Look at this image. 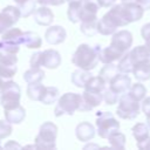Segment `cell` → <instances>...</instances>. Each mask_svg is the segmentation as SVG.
<instances>
[{
  "mask_svg": "<svg viewBox=\"0 0 150 150\" xmlns=\"http://www.w3.org/2000/svg\"><path fill=\"white\" fill-rule=\"evenodd\" d=\"M143 13L144 9L136 1H130L112 6L111 9H109V12L104 15L116 27H124L131 22L141 20Z\"/></svg>",
  "mask_w": 150,
  "mask_h": 150,
  "instance_id": "1",
  "label": "cell"
},
{
  "mask_svg": "<svg viewBox=\"0 0 150 150\" xmlns=\"http://www.w3.org/2000/svg\"><path fill=\"white\" fill-rule=\"evenodd\" d=\"M100 50L101 46L96 45L95 47H90L87 43H82L77 47L75 53L73 54L71 62L84 70L94 69L100 61Z\"/></svg>",
  "mask_w": 150,
  "mask_h": 150,
  "instance_id": "2",
  "label": "cell"
},
{
  "mask_svg": "<svg viewBox=\"0 0 150 150\" xmlns=\"http://www.w3.org/2000/svg\"><path fill=\"white\" fill-rule=\"evenodd\" d=\"M30 67L40 68L46 67L48 69H55L61 64V55L55 49H47L43 52H36L30 57Z\"/></svg>",
  "mask_w": 150,
  "mask_h": 150,
  "instance_id": "3",
  "label": "cell"
},
{
  "mask_svg": "<svg viewBox=\"0 0 150 150\" xmlns=\"http://www.w3.org/2000/svg\"><path fill=\"white\" fill-rule=\"evenodd\" d=\"M82 95L76 93H66L59 97L56 107L54 109V115L60 117L62 115H73L76 110L80 109Z\"/></svg>",
  "mask_w": 150,
  "mask_h": 150,
  "instance_id": "4",
  "label": "cell"
},
{
  "mask_svg": "<svg viewBox=\"0 0 150 150\" xmlns=\"http://www.w3.org/2000/svg\"><path fill=\"white\" fill-rule=\"evenodd\" d=\"M96 128V131L101 138H108L111 134L120 130V122L110 111H97Z\"/></svg>",
  "mask_w": 150,
  "mask_h": 150,
  "instance_id": "5",
  "label": "cell"
},
{
  "mask_svg": "<svg viewBox=\"0 0 150 150\" xmlns=\"http://www.w3.org/2000/svg\"><path fill=\"white\" fill-rule=\"evenodd\" d=\"M57 127L53 122H45L35 137V144L41 149H54L56 146Z\"/></svg>",
  "mask_w": 150,
  "mask_h": 150,
  "instance_id": "6",
  "label": "cell"
},
{
  "mask_svg": "<svg viewBox=\"0 0 150 150\" xmlns=\"http://www.w3.org/2000/svg\"><path fill=\"white\" fill-rule=\"evenodd\" d=\"M0 103L4 109H13L20 105V97H21V89L18 83L9 80L1 89Z\"/></svg>",
  "mask_w": 150,
  "mask_h": 150,
  "instance_id": "7",
  "label": "cell"
},
{
  "mask_svg": "<svg viewBox=\"0 0 150 150\" xmlns=\"http://www.w3.org/2000/svg\"><path fill=\"white\" fill-rule=\"evenodd\" d=\"M139 101L135 100L129 93H124L118 100L116 114L123 120H135L139 114Z\"/></svg>",
  "mask_w": 150,
  "mask_h": 150,
  "instance_id": "8",
  "label": "cell"
},
{
  "mask_svg": "<svg viewBox=\"0 0 150 150\" xmlns=\"http://www.w3.org/2000/svg\"><path fill=\"white\" fill-rule=\"evenodd\" d=\"M21 45H23V32L19 28H9L1 36L0 50L18 54Z\"/></svg>",
  "mask_w": 150,
  "mask_h": 150,
  "instance_id": "9",
  "label": "cell"
},
{
  "mask_svg": "<svg viewBox=\"0 0 150 150\" xmlns=\"http://www.w3.org/2000/svg\"><path fill=\"white\" fill-rule=\"evenodd\" d=\"M21 18V13L19 7L15 6H7L0 12V34H4L7 29L12 28L19 19Z\"/></svg>",
  "mask_w": 150,
  "mask_h": 150,
  "instance_id": "10",
  "label": "cell"
},
{
  "mask_svg": "<svg viewBox=\"0 0 150 150\" xmlns=\"http://www.w3.org/2000/svg\"><path fill=\"white\" fill-rule=\"evenodd\" d=\"M103 101V93H97V91H90L86 90L82 93V98H81V105L80 109L81 111H90L95 107H98Z\"/></svg>",
  "mask_w": 150,
  "mask_h": 150,
  "instance_id": "11",
  "label": "cell"
},
{
  "mask_svg": "<svg viewBox=\"0 0 150 150\" xmlns=\"http://www.w3.org/2000/svg\"><path fill=\"white\" fill-rule=\"evenodd\" d=\"M110 45H112L114 47L118 48L121 52L127 53L128 49H129V48L131 47V45H132V34H131L129 30L115 32V33L112 34Z\"/></svg>",
  "mask_w": 150,
  "mask_h": 150,
  "instance_id": "12",
  "label": "cell"
},
{
  "mask_svg": "<svg viewBox=\"0 0 150 150\" xmlns=\"http://www.w3.org/2000/svg\"><path fill=\"white\" fill-rule=\"evenodd\" d=\"M101 5L98 0H83L82 7H81V22L87 21H94L97 20V12L100 9Z\"/></svg>",
  "mask_w": 150,
  "mask_h": 150,
  "instance_id": "13",
  "label": "cell"
},
{
  "mask_svg": "<svg viewBox=\"0 0 150 150\" xmlns=\"http://www.w3.org/2000/svg\"><path fill=\"white\" fill-rule=\"evenodd\" d=\"M45 38H46L47 43L59 45L66 40L67 33L62 26H50L49 28H47V30L45 33Z\"/></svg>",
  "mask_w": 150,
  "mask_h": 150,
  "instance_id": "14",
  "label": "cell"
},
{
  "mask_svg": "<svg viewBox=\"0 0 150 150\" xmlns=\"http://www.w3.org/2000/svg\"><path fill=\"white\" fill-rule=\"evenodd\" d=\"M110 89H112L117 94H124L129 91L131 87V79L125 73H120L110 83Z\"/></svg>",
  "mask_w": 150,
  "mask_h": 150,
  "instance_id": "15",
  "label": "cell"
},
{
  "mask_svg": "<svg viewBox=\"0 0 150 150\" xmlns=\"http://www.w3.org/2000/svg\"><path fill=\"white\" fill-rule=\"evenodd\" d=\"M95 134H96V130L94 125L89 122H81L75 128V135L77 139L81 142H89L90 139L94 138Z\"/></svg>",
  "mask_w": 150,
  "mask_h": 150,
  "instance_id": "16",
  "label": "cell"
},
{
  "mask_svg": "<svg viewBox=\"0 0 150 150\" xmlns=\"http://www.w3.org/2000/svg\"><path fill=\"white\" fill-rule=\"evenodd\" d=\"M124 54L125 53L121 52L118 48H116L112 45H110V46H108V47H105L103 49L101 48V50H100V61L102 63H104V64L105 63H111L114 61L120 60Z\"/></svg>",
  "mask_w": 150,
  "mask_h": 150,
  "instance_id": "17",
  "label": "cell"
},
{
  "mask_svg": "<svg viewBox=\"0 0 150 150\" xmlns=\"http://www.w3.org/2000/svg\"><path fill=\"white\" fill-rule=\"evenodd\" d=\"M54 20L53 12L47 6H41L34 12V21L40 26H49Z\"/></svg>",
  "mask_w": 150,
  "mask_h": 150,
  "instance_id": "18",
  "label": "cell"
},
{
  "mask_svg": "<svg viewBox=\"0 0 150 150\" xmlns=\"http://www.w3.org/2000/svg\"><path fill=\"white\" fill-rule=\"evenodd\" d=\"M132 74L138 81H148L150 80V60L139 61L134 64Z\"/></svg>",
  "mask_w": 150,
  "mask_h": 150,
  "instance_id": "19",
  "label": "cell"
},
{
  "mask_svg": "<svg viewBox=\"0 0 150 150\" xmlns=\"http://www.w3.org/2000/svg\"><path fill=\"white\" fill-rule=\"evenodd\" d=\"M25 117H26V110L21 105L15 107L13 109H6L5 110V118L9 123L19 124L25 120Z\"/></svg>",
  "mask_w": 150,
  "mask_h": 150,
  "instance_id": "20",
  "label": "cell"
},
{
  "mask_svg": "<svg viewBox=\"0 0 150 150\" xmlns=\"http://www.w3.org/2000/svg\"><path fill=\"white\" fill-rule=\"evenodd\" d=\"M130 59L132 64L139 62V61H144V60H150V50L146 48V46H137L135 48H132L129 52Z\"/></svg>",
  "mask_w": 150,
  "mask_h": 150,
  "instance_id": "21",
  "label": "cell"
},
{
  "mask_svg": "<svg viewBox=\"0 0 150 150\" xmlns=\"http://www.w3.org/2000/svg\"><path fill=\"white\" fill-rule=\"evenodd\" d=\"M91 76L93 75L89 73V70H84V69L79 68L77 70H75L71 74V82H73V84H75L79 88H84L88 80Z\"/></svg>",
  "mask_w": 150,
  "mask_h": 150,
  "instance_id": "22",
  "label": "cell"
},
{
  "mask_svg": "<svg viewBox=\"0 0 150 150\" xmlns=\"http://www.w3.org/2000/svg\"><path fill=\"white\" fill-rule=\"evenodd\" d=\"M131 131H132V136L137 141V143L143 142L144 139H146L150 136V127L148 125V123L146 124L142 123V122L141 123H136L132 127Z\"/></svg>",
  "mask_w": 150,
  "mask_h": 150,
  "instance_id": "23",
  "label": "cell"
},
{
  "mask_svg": "<svg viewBox=\"0 0 150 150\" xmlns=\"http://www.w3.org/2000/svg\"><path fill=\"white\" fill-rule=\"evenodd\" d=\"M120 69H118V66L114 64L112 62L111 63H105V66L100 70V76L107 82V83H110L118 74H120Z\"/></svg>",
  "mask_w": 150,
  "mask_h": 150,
  "instance_id": "24",
  "label": "cell"
},
{
  "mask_svg": "<svg viewBox=\"0 0 150 150\" xmlns=\"http://www.w3.org/2000/svg\"><path fill=\"white\" fill-rule=\"evenodd\" d=\"M45 77V71L41 68H34L32 67L23 74V80L27 82V84L30 83H39L43 80Z\"/></svg>",
  "mask_w": 150,
  "mask_h": 150,
  "instance_id": "25",
  "label": "cell"
},
{
  "mask_svg": "<svg viewBox=\"0 0 150 150\" xmlns=\"http://www.w3.org/2000/svg\"><path fill=\"white\" fill-rule=\"evenodd\" d=\"M116 29L117 27L105 15H103L97 22V30L102 35H112L116 32Z\"/></svg>",
  "mask_w": 150,
  "mask_h": 150,
  "instance_id": "26",
  "label": "cell"
},
{
  "mask_svg": "<svg viewBox=\"0 0 150 150\" xmlns=\"http://www.w3.org/2000/svg\"><path fill=\"white\" fill-rule=\"evenodd\" d=\"M45 89L46 87L43 84H41V82L39 83H30L27 86V96L33 100V101H41L42 98V95L45 93Z\"/></svg>",
  "mask_w": 150,
  "mask_h": 150,
  "instance_id": "27",
  "label": "cell"
},
{
  "mask_svg": "<svg viewBox=\"0 0 150 150\" xmlns=\"http://www.w3.org/2000/svg\"><path fill=\"white\" fill-rule=\"evenodd\" d=\"M105 83H107V82H105L100 75H98V76H91V77L88 80V82H87L84 89H86V90H90V91L103 93L104 89H105Z\"/></svg>",
  "mask_w": 150,
  "mask_h": 150,
  "instance_id": "28",
  "label": "cell"
},
{
  "mask_svg": "<svg viewBox=\"0 0 150 150\" xmlns=\"http://www.w3.org/2000/svg\"><path fill=\"white\" fill-rule=\"evenodd\" d=\"M23 45L27 48L35 49V48H40L41 47L42 40L34 32H23Z\"/></svg>",
  "mask_w": 150,
  "mask_h": 150,
  "instance_id": "29",
  "label": "cell"
},
{
  "mask_svg": "<svg viewBox=\"0 0 150 150\" xmlns=\"http://www.w3.org/2000/svg\"><path fill=\"white\" fill-rule=\"evenodd\" d=\"M108 141H109L110 146L114 149L123 150L125 148V136H124V134H122L120 131H115L114 134H111L108 137Z\"/></svg>",
  "mask_w": 150,
  "mask_h": 150,
  "instance_id": "30",
  "label": "cell"
},
{
  "mask_svg": "<svg viewBox=\"0 0 150 150\" xmlns=\"http://www.w3.org/2000/svg\"><path fill=\"white\" fill-rule=\"evenodd\" d=\"M59 100V89L55 87H46L41 102L43 104H53Z\"/></svg>",
  "mask_w": 150,
  "mask_h": 150,
  "instance_id": "31",
  "label": "cell"
},
{
  "mask_svg": "<svg viewBox=\"0 0 150 150\" xmlns=\"http://www.w3.org/2000/svg\"><path fill=\"white\" fill-rule=\"evenodd\" d=\"M81 7L82 4H68V11H67V16L70 22L76 23L81 21Z\"/></svg>",
  "mask_w": 150,
  "mask_h": 150,
  "instance_id": "32",
  "label": "cell"
},
{
  "mask_svg": "<svg viewBox=\"0 0 150 150\" xmlns=\"http://www.w3.org/2000/svg\"><path fill=\"white\" fill-rule=\"evenodd\" d=\"M129 94H130L135 100H137V101H143V100L145 98L146 88H145L142 83L137 82V83H135V84H131V87H130V89H129Z\"/></svg>",
  "mask_w": 150,
  "mask_h": 150,
  "instance_id": "33",
  "label": "cell"
},
{
  "mask_svg": "<svg viewBox=\"0 0 150 150\" xmlns=\"http://www.w3.org/2000/svg\"><path fill=\"white\" fill-rule=\"evenodd\" d=\"M20 13H21V18H27L30 14H34L35 9H36V1L35 0H27L22 4L18 5Z\"/></svg>",
  "mask_w": 150,
  "mask_h": 150,
  "instance_id": "34",
  "label": "cell"
},
{
  "mask_svg": "<svg viewBox=\"0 0 150 150\" xmlns=\"http://www.w3.org/2000/svg\"><path fill=\"white\" fill-rule=\"evenodd\" d=\"M117 66H118V69H120L121 73H125V74L132 73L134 64H132V62H131V59H130V55H129L128 52L120 59V62H118Z\"/></svg>",
  "mask_w": 150,
  "mask_h": 150,
  "instance_id": "35",
  "label": "cell"
},
{
  "mask_svg": "<svg viewBox=\"0 0 150 150\" xmlns=\"http://www.w3.org/2000/svg\"><path fill=\"white\" fill-rule=\"evenodd\" d=\"M16 70H18L16 64H0V76L6 81L12 80Z\"/></svg>",
  "mask_w": 150,
  "mask_h": 150,
  "instance_id": "36",
  "label": "cell"
},
{
  "mask_svg": "<svg viewBox=\"0 0 150 150\" xmlns=\"http://www.w3.org/2000/svg\"><path fill=\"white\" fill-rule=\"evenodd\" d=\"M97 22L98 20H94V21H87V22H81V32L87 35V36H93L96 33H98L97 30Z\"/></svg>",
  "mask_w": 150,
  "mask_h": 150,
  "instance_id": "37",
  "label": "cell"
},
{
  "mask_svg": "<svg viewBox=\"0 0 150 150\" xmlns=\"http://www.w3.org/2000/svg\"><path fill=\"white\" fill-rule=\"evenodd\" d=\"M18 56L14 53L0 50V64H16Z\"/></svg>",
  "mask_w": 150,
  "mask_h": 150,
  "instance_id": "38",
  "label": "cell"
},
{
  "mask_svg": "<svg viewBox=\"0 0 150 150\" xmlns=\"http://www.w3.org/2000/svg\"><path fill=\"white\" fill-rule=\"evenodd\" d=\"M118 95L120 94H117V93H115L112 89H104V91H103V101L107 103V104H109V105H112V104H115V103H117V101L120 100V97H118Z\"/></svg>",
  "mask_w": 150,
  "mask_h": 150,
  "instance_id": "39",
  "label": "cell"
},
{
  "mask_svg": "<svg viewBox=\"0 0 150 150\" xmlns=\"http://www.w3.org/2000/svg\"><path fill=\"white\" fill-rule=\"evenodd\" d=\"M11 124L12 123H9L7 120L6 121L0 120V139L6 138V137H8L12 134L13 129H12V125Z\"/></svg>",
  "mask_w": 150,
  "mask_h": 150,
  "instance_id": "40",
  "label": "cell"
},
{
  "mask_svg": "<svg viewBox=\"0 0 150 150\" xmlns=\"http://www.w3.org/2000/svg\"><path fill=\"white\" fill-rule=\"evenodd\" d=\"M141 35H142L143 40L145 41L146 48L150 50V22L143 25V27L141 28Z\"/></svg>",
  "mask_w": 150,
  "mask_h": 150,
  "instance_id": "41",
  "label": "cell"
},
{
  "mask_svg": "<svg viewBox=\"0 0 150 150\" xmlns=\"http://www.w3.org/2000/svg\"><path fill=\"white\" fill-rule=\"evenodd\" d=\"M36 1L40 5H43V6H48V5H50V6H60L66 0H36Z\"/></svg>",
  "mask_w": 150,
  "mask_h": 150,
  "instance_id": "42",
  "label": "cell"
},
{
  "mask_svg": "<svg viewBox=\"0 0 150 150\" xmlns=\"http://www.w3.org/2000/svg\"><path fill=\"white\" fill-rule=\"evenodd\" d=\"M137 148L142 149V150H150V136L146 139H144L143 142L137 143Z\"/></svg>",
  "mask_w": 150,
  "mask_h": 150,
  "instance_id": "43",
  "label": "cell"
},
{
  "mask_svg": "<svg viewBox=\"0 0 150 150\" xmlns=\"http://www.w3.org/2000/svg\"><path fill=\"white\" fill-rule=\"evenodd\" d=\"M4 148H5V149H21L22 146H21L19 143H16L15 141H9V142H7V143L4 145Z\"/></svg>",
  "mask_w": 150,
  "mask_h": 150,
  "instance_id": "44",
  "label": "cell"
},
{
  "mask_svg": "<svg viewBox=\"0 0 150 150\" xmlns=\"http://www.w3.org/2000/svg\"><path fill=\"white\" fill-rule=\"evenodd\" d=\"M144 11H150V0H135Z\"/></svg>",
  "mask_w": 150,
  "mask_h": 150,
  "instance_id": "45",
  "label": "cell"
},
{
  "mask_svg": "<svg viewBox=\"0 0 150 150\" xmlns=\"http://www.w3.org/2000/svg\"><path fill=\"white\" fill-rule=\"evenodd\" d=\"M115 1L116 0H98L101 7H110V6H112L115 4Z\"/></svg>",
  "mask_w": 150,
  "mask_h": 150,
  "instance_id": "46",
  "label": "cell"
},
{
  "mask_svg": "<svg viewBox=\"0 0 150 150\" xmlns=\"http://www.w3.org/2000/svg\"><path fill=\"white\" fill-rule=\"evenodd\" d=\"M68 4H82L83 0H66Z\"/></svg>",
  "mask_w": 150,
  "mask_h": 150,
  "instance_id": "47",
  "label": "cell"
},
{
  "mask_svg": "<svg viewBox=\"0 0 150 150\" xmlns=\"http://www.w3.org/2000/svg\"><path fill=\"white\" fill-rule=\"evenodd\" d=\"M144 115L146 116V123H148V125L150 127V110L146 111V112H144Z\"/></svg>",
  "mask_w": 150,
  "mask_h": 150,
  "instance_id": "48",
  "label": "cell"
},
{
  "mask_svg": "<svg viewBox=\"0 0 150 150\" xmlns=\"http://www.w3.org/2000/svg\"><path fill=\"white\" fill-rule=\"evenodd\" d=\"M6 82H7V81H6V80H4V79H2L1 76H0V91H1L2 87H4L5 84H6Z\"/></svg>",
  "mask_w": 150,
  "mask_h": 150,
  "instance_id": "49",
  "label": "cell"
},
{
  "mask_svg": "<svg viewBox=\"0 0 150 150\" xmlns=\"http://www.w3.org/2000/svg\"><path fill=\"white\" fill-rule=\"evenodd\" d=\"M14 1L19 5V4H22V2H25V1H27V0H14Z\"/></svg>",
  "mask_w": 150,
  "mask_h": 150,
  "instance_id": "50",
  "label": "cell"
},
{
  "mask_svg": "<svg viewBox=\"0 0 150 150\" xmlns=\"http://www.w3.org/2000/svg\"><path fill=\"white\" fill-rule=\"evenodd\" d=\"M130 1H135V0H122V2H130Z\"/></svg>",
  "mask_w": 150,
  "mask_h": 150,
  "instance_id": "51",
  "label": "cell"
},
{
  "mask_svg": "<svg viewBox=\"0 0 150 150\" xmlns=\"http://www.w3.org/2000/svg\"><path fill=\"white\" fill-rule=\"evenodd\" d=\"M0 141H1V139H0ZM1 148H2V146H1V143H0V149H1Z\"/></svg>",
  "mask_w": 150,
  "mask_h": 150,
  "instance_id": "52",
  "label": "cell"
}]
</instances>
